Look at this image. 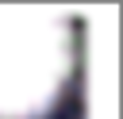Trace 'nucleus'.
I'll return each instance as SVG.
<instances>
[{"label": "nucleus", "mask_w": 123, "mask_h": 119, "mask_svg": "<svg viewBox=\"0 0 123 119\" xmlns=\"http://www.w3.org/2000/svg\"><path fill=\"white\" fill-rule=\"evenodd\" d=\"M73 27L62 12L0 8V119H38L65 88Z\"/></svg>", "instance_id": "nucleus-1"}]
</instances>
